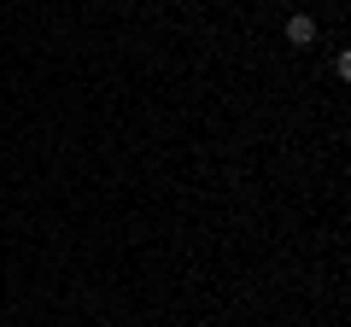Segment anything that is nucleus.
Segmentation results:
<instances>
[{
	"instance_id": "obj_1",
	"label": "nucleus",
	"mask_w": 351,
	"mask_h": 327,
	"mask_svg": "<svg viewBox=\"0 0 351 327\" xmlns=\"http://www.w3.org/2000/svg\"><path fill=\"white\" fill-rule=\"evenodd\" d=\"M287 41H293V47H311V41H316V18L293 12V18H287Z\"/></svg>"
},
{
	"instance_id": "obj_2",
	"label": "nucleus",
	"mask_w": 351,
	"mask_h": 327,
	"mask_svg": "<svg viewBox=\"0 0 351 327\" xmlns=\"http://www.w3.org/2000/svg\"><path fill=\"white\" fill-rule=\"evenodd\" d=\"M334 70H339V82H351V47H346V53L334 59Z\"/></svg>"
}]
</instances>
